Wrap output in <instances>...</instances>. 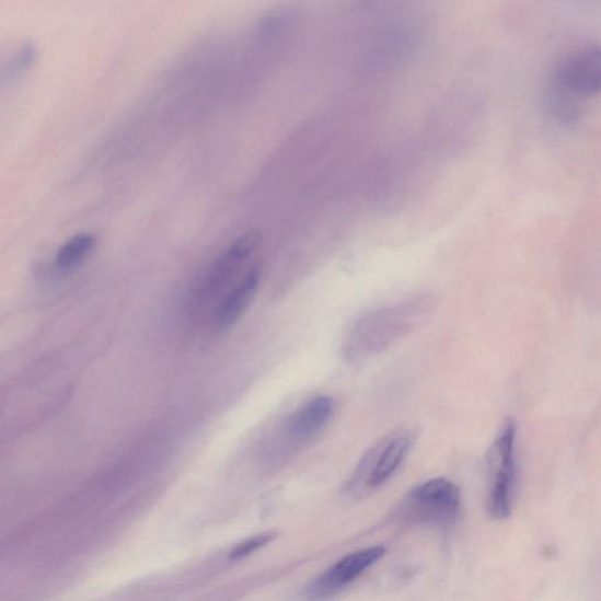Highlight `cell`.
<instances>
[{
  "instance_id": "6da1fadb",
  "label": "cell",
  "mask_w": 601,
  "mask_h": 601,
  "mask_svg": "<svg viewBox=\"0 0 601 601\" xmlns=\"http://www.w3.org/2000/svg\"><path fill=\"white\" fill-rule=\"evenodd\" d=\"M516 440L517 426L513 419L508 418L486 454L490 482L487 509L497 521L509 518L512 511L517 478Z\"/></svg>"
},
{
  "instance_id": "7a4b0ae2",
  "label": "cell",
  "mask_w": 601,
  "mask_h": 601,
  "mask_svg": "<svg viewBox=\"0 0 601 601\" xmlns=\"http://www.w3.org/2000/svg\"><path fill=\"white\" fill-rule=\"evenodd\" d=\"M417 438V431L413 429H401L383 437L357 465L347 489L352 493L363 485L371 490L385 484L407 460Z\"/></svg>"
},
{
  "instance_id": "3957f363",
  "label": "cell",
  "mask_w": 601,
  "mask_h": 601,
  "mask_svg": "<svg viewBox=\"0 0 601 601\" xmlns=\"http://www.w3.org/2000/svg\"><path fill=\"white\" fill-rule=\"evenodd\" d=\"M461 510L459 486L447 478L420 483L405 497L402 511L414 522L452 525Z\"/></svg>"
},
{
  "instance_id": "277c9868",
  "label": "cell",
  "mask_w": 601,
  "mask_h": 601,
  "mask_svg": "<svg viewBox=\"0 0 601 601\" xmlns=\"http://www.w3.org/2000/svg\"><path fill=\"white\" fill-rule=\"evenodd\" d=\"M550 88L575 102L601 92V43L566 54L550 78Z\"/></svg>"
},
{
  "instance_id": "5b68a950",
  "label": "cell",
  "mask_w": 601,
  "mask_h": 601,
  "mask_svg": "<svg viewBox=\"0 0 601 601\" xmlns=\"http://www.w3.org/2000/svg\"><path fill=\"white\" fill-rule=\"evenodd\" d=\"M385 555V547L369 546L352 552L319 575L304 589L308 601H327L349 587Z\"/></svg>"
},
{
  "instance_id": "8992f818",
  "label": "cell",
  "mask_w": 601,
  "mask_h": 601,
  "mask_svg": "<svg viewBox=\"0 0 601 601\" xmlns=\"http://www.w3.org/2000/svg\"><path fill=\"white\" fill-rule=\"evenodd\" d=\"M407 315L408 311L396 307L366 316L351 332L346 347L347 354L351 359H360L392 345L407 330L408 322L404 320Z\"/></svg>"
},
{
  "instance_id": "52a82bcc",
  "label": "cell",
  "mask_w": 601,
  "mask_h": 601,
  "mask_svg": "<svg viewBox=\"0 0 601 601\" xmlns=\"http://www.w3.org/2000/svg\"><path fill=\"white\" fill-rule=\"evenodd\" d=\"M262 243V234L250 231L240 235L232 245L227 249L216 263L209 267L198 290L197 304H206L213 301L219 292L229 285L243 263L252 256Z\"/></svg>"
},
{
  "instance_id": "ba28073f",
  "label": "cell",
  "mask_w": 601,
  "mask_h": 601,
  "mask_svg": "<svg viewBox=\"0 0 601 601\" xmlns=\"http://www.w3.org/2000/svg\"><path fill=\"white\" fill-rule=\"evenodd\" d=\"M334 413V401L326 395L312 397L292 412L285 425V438L291 447L310 443L327 427Z\"/></svg>"
},
{
  "instance_id": "9c48e42d",
  "label": "cell",
  "mask_w": 601,
  "mask_h": 601,
  "mask_svg": "<svg viewBox=\"0 0 601 601\" xmlns=\"http://www.w3.org/2000/svg\"><path fill=\"white\" fill-rule=\"evenodd\" d=\"M262 280V269L253 267L224 297L215 313V321L221 330L230 328L251 307Z\"/></svg>"
},
{
  "instance_id": "30bf717a",
  "label": "cell",
  "mask_w": 601,
  "mask_h": 601,
  "mask_svg": "<svg viewBox=\"0 0 601 601\" xmlns=\"http://www.w3.org/2000/svg\"><path fill=\"white\" fill-rule=\"evenodd\" d=\"M96 239L91 233H79L63 243L57 252L55 264L59 270L68 271L78 267L95 246Z\"/></svg>"
},
{
  "instance_id": "8fae6325",
  "label": "cell",
  "mask_w": 601,
  "mask_h": 601,
  "mask_svg": "<svg viewBox=\"0 0 601 601\" xmlns=\"http://www.w3.org/2000/svg\"><path fill=\"white\" fill-rule=\"evenodd\" d=\"M276 538V534L273 532H266L262 534L255 535V538L249 540L245 543H242L236 547V550L233 552L232 557L235 559H240L243 557H247L253 554V552L257 551L258 548H262L266 545H268L270 542L274 541Z\"/></svg>"
}]
</instances>
